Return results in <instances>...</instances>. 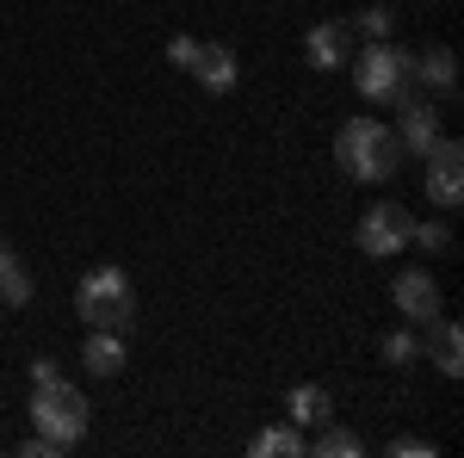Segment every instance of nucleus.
Returning <instances> with one entry per match:
<instances>
[{
    "label": "nucleus",
    "instance_id": "nucleus-1",
    "mask_svg": "<svg viewBox=\"0 0 464 458\" xmlns=\"http://www.w3.org/2000/svg\"><path fill=\"white\" fill-rule=\"evenodd\" d=\"M396 155H402V142H396V131L378 124V118H347V124L334 131V161L353 180H391Z\"/></svg>",
    "mask_w": 464,
    "mask_h": 458
},
{
    "label": "nucleus",
    "instance_id": "nucleus-2",
    "mask_svg": "<svg viewBox=\"0 0 464 458\" xmlns=\"http://www.w3.org/2000/svg\"><path fill=\"white\" fill-rule=\"evenodd\" d=\"M74 304H81L87 328H106V335H130V322H137V291L118 267H93L74 291Z\"/></svg>",
    "mask_w": 464,
    "mask_h": 458
},
{
    "label": "nucleus",
    "instance_id": "nucleus-3",
    "mask_svg": "<svg viewBox=\"0 0 464 458\" xmlns=\"http://www.w3.org/2000/svg\"><path fill=\"white\" fill-rule=\"evenodd\" d=\"M409 81H415V56L396 50V44H384V37L353 63V87L365 100H378V106H402V100H409Z\"/></svg>",
    "mask_w": 464,
    "mask_h": 458
},
{
    "label": "nucleus",
    "instance_id": "nucleus-4",
    "mask_svg": "<svg viewBox=\"0 0 464 458\" xmlns=\"http://www.w3.org/2000/svg\"><path fill=\"white\" fill-rule=\"evenodd\" d=\"M32 427L50 434V440H63V446H74V440L87 434V396L74 385H63V372L44 378V385H32Z\"/></svg>",
    "mask_w": 464,
    "mask_h": 458
},
{
    "label": "nucleus",
    "instance_id": "nucleus-5",
    "mask_svg": "<svg viewBox=\"0 0 464 458\" xmlns=\"http://www.w3.org/2000/svg\"><path fill=\"white\" fill-rule=\"evenodd\" d=\"M409 229H415V217L402 211V205H372V211L359 217V248L372 260H391V254L409 248Z\"/></svg>",
    "mask_w": 464,
    "mask_h": 458
},
{
    "label": "nucleus",
    "instance_id": "nucleus-6",
    "mask_svg": "<svg viewBox=\"0 0 464 458\" xmlns=\"http://www.w3.org/2000/svg\"><path fill=\"white\" fill-rule=\"evenodd\" d=\"M428 199L440 211H452L464 199V149L459 142H433L428 149Z\"/></svg>",
    "mask_w": 464,
    "mask_h": 458
},
{
    "label": "nucleus",
    "instance_id": "nucleus-7",
    "mask_svg": "<svg viewBox=\"0 0 464 458\" xmlns=\"http://www.w3.org/2000/svg\"><path fill=\"white\" fill-rule=\"evenodd\" d=\"M391 297H396V310L415 322V328H428L433 317H440V285L421 273V267H409V273H396V285H391Z\"/></svg>",
    "mask_w": 464,
    "mask_h": 458
},
{
    "label": "nucleus",
    "instance_id": "nucleus-8",
    "mask_svg": "<svg viewBox=\"0 0 464 458\" xmlns=\"http://www.w3.org/2000/svg\"><path fill=\"white\" fill-rule=\"evenodd\" d=\"M396 142H402V149H415V155H428L433 142H440V112L421 106V100H402V124H396Z\"/></svg>",
    "mask_w": 464,
    "mask_h": 458
},
{
    "label": "nucleus",
    "instance_id": "nucleus-9",
    "mask_svg": "<svg viewBox=\"0 0 464 458\" xmlns=\"http://www.w3.org/2000/svg\"><path fill=\"white\" fill-rule=\"evenodd\" d=\"M192 74H198V87H211V93H229V87H236V56H229L223 44H198V56H192Z\"/></svg>",
    "mask_w": 464,
    "mask_h": 458
},
{
    "label": "nucleus",
    "instance_id": "nucleus-10",
    "mask_svg": "<svg viewBox=\"0 0 464 458\" xmlns=\"http://www.w3.org/2000/svg\"><path fill=\"white\" fill-rule=\"evenodd\" d=\"M285 415H291V427H322L328 415H334V403H328V390H322V385H297L285 396Z\"/></svg>",
    "mask_w": 464,
    "mask_h": 458
},
{
    "label": "nucleus",
    "instance_id": "nucleus-11",
    "mask_svg": "<svg viewBox=\"0 0 464 458\" xmlns=\"http://www.w3.org/2000/svg\"><path fill=\"white\" fill-rule=\"evenodd\" d=\"M304 56H310V69H341V63H347V32H341V25H310Z\"/></svg>",
    "mask_w": 464,
    "mask_h": 458
},
{
    "label": "nucleus",
    "instance_id": "nucleus-12",
    "mask_svg": "<svg viewBox=\"0 0 464 458\" xmlns=\"http://www.w3.org/2000/svg\"><path fill=\"white\" fill-rule=\"evenodd\" d=\"M87 372H93V378H118V372H124V335L93 328V341H87Z\"/></svg>",
    "mask_w": 464,
    "mask_h": 458
},
{
    "label": "nucleus",
    "instance_id": "nucleus-13",
    "mask_svg": "<svg viewBox=\"0 0 464 458\" xmlns=\"http://www.w3.org/2000/svg\"><path fill=\"white\" fill-rule=\"evenodd\" d=\"M0 304H32V273L6 242H0Z\"/></svg>",
    "mask_w": 464,
    "mask_h": 458
},
{
    "label": "nucleus",
    "instance_id": "nucleus-14",
    "mask_svg": "<svg viewBox=\"0 0 464 458\" xmlns=\"http://www.w3.org/2000/svg\"><path fill=\"white\" fill-rule=\"evenodd\" d=\"M428 328H433V365H440L446 378H459V372H464V341H459V328H452V322H440V317H433Z\"/></svg>",
    "mask_w": 464,
    "mask_h": 458
},
{
    "label": "nucleus",
    "instance_id": "nucleus-15",
    "mask_svg": "<svg viewBox=\"0 0 464 458\" xmlns=\"http://www.w3.org/2000/svg\"><path fill=\"white\" fill-rule=\"evenodd\" d=\"M415 81H428V87H440V93H446V87L459 81V69H452V50H421V56H415Z\"/></svg>",
    "mask_w": 464,
    "mask_h": 458
},
{
    "label": "nucleus",
    "instance_id": "nucleus-16",
    "mask_svg": "<svg viewBox=\"0 0 464 458\" xmlns=\"http://www.w3.org/2000/svg\"><path fill=\"white\" fill-rule=\"evenodd\" d=\"M297 453H304V434L297 427H266L254 440V458H297Z\"/></svg>",
    "mask_w": 464,
    "mask_h": 458
},
{
    "label": "nucleus",
    "instance_id": "nucleus-17",
    "mask_svg": "<svg viewBox=\"0 0 464 458\" xmlns=\"http://www.w3.org/2000/svg\"><path fill=\"white\" fill-rule=\"evenodd\" d=\"M304 453H322V458H359V440L347 434V427H328V422H322L316 440H304Z\"/></svg>",
    "mask_w": 464,
    "mask_h": 458
},
{
    "label": "nucleus",
    "instance_id": "nucleus-18",
    "mask_svg": "<svg viewBox=\"0 0 464 458\" xmlns=\"http://www.w3.org/2000/svg\"><path fill=\"white\" fill-rule=\"evenodd\" d=\"M384 359H391V365H415V359H421V341H415L409 328H396V335H384Z\"/></svg>",
    "mask_w": 464,
    "mask_h": 458
},
{
    "label": "nucleus",
    "instance_id": "nucleus-19",
    "mask_svg": "<svg viewBox=\"0 0 464 458\" xmlns=\"http://www.w3.org/2000/svg\"><path fill=\"white\" fill-rule=\"evenodd\" d=\"M409 242H421V248L440 254V248H452V229H446V223H415V229H409Z\"/></svg>",
    "mask_w": 464,
    "mask_h": 458
},
{
    "label": "nucleus",
    "instance_id": "nucleus-20",
    "mask_svg": "<svg viewBox=\"0 0 464 458\" xmlns=\"http://www.w3.org/2000/svg\"><path fill=\"white\" fill-rule=\"evenodd\" d=\"M359 32H365L372 44H378V37L391 32V13H384V6H365V13H359Z\"/></svg>",
    "mask_w": 464,
    "mask_h": 458
},
{
    "label": "nucleus",
    "instance_id": "nucleus-21",
    "mask_svg": "<svg viewBox=\"0 0 464 458\" xmlns=\"http://www.w3.org/2000/svg\"><path fill=\"white\" fill-rule=\"evenodd\" d=\"M192 56H198V37H168V63L174 69H192Z\"/></svg>",
    "mask_w": 464,
    "mask_h": 458
},
{
    "label": "nucleus",
    "instance_id": "nucleus-22",
    "mask_svg": "<svg viewBox=\"0 0 464 458\" xmlns=\"http://www.w3.org/2000/svg\"><path fill=\"white\" fill-rule=\"evenodd\" d=\"M391 453L396 458H433V446L428 440H391Z\"/></svg>",
    "mask_w": 464,
    "mask_h": 458
}]
</instances>
